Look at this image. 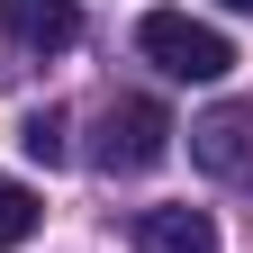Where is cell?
<instances>
[{"label": "cell", "instance_id": "1", "mask_svg": "<svg viewBox=\"0 0 253 253\" xmlns=\"http://www.w3.org/2000/svg\"><path fill=\"white\" fill-rule=\"evenodd\" d=\"M136 54L154 73H172V82H226L235 73V45L208 18H190V9H145L136 18Z\"/></svg>", "mask_w": 253, "mask_h": 253}, {"label": "cell", "instance_id": "2", "mask_svg": "<svg viewBox=\"0 0 253 253\" xmlns=\"http://www.w3.org/2000/svg\"><path fill=\"white\" fill-rule=\"evenodd\" d=\"M172 136H181V126H172L163 100H109V109H100V145H90V163H100V172H154V163L172 154Z\"/></svg>", "mask_w": 253, "mask_h": 253}, {"label": "cell", "instance_id": "3", "mask_svg": "<svg viewBox=\"0 0 253 253\" xmlns=\"http://www.w3.org/2000/svg\"><path fill=\"white\" fill-rule=\"evenodd\" d=\"M0 27H9V45H27V54H63L82 37V9L73 0H0Z\"/></svg>", "mask_w": 253, "mask_h": 253}, {"label": "cell", "instance_id": "4", "mask_svg": "<svg viewBox=\"0 0 253 253\" xmlns=\"http://www.w3.org/2000/svg\"><path fill=\"white\" fill-rule=\"evenodd\" d=\"M126 235H136L145 253H217V217L208 208H136Z\"/></svg>", "mask_w": 253, "mask_h": 253}, {"label": "cell", "instance_id": "5", "mask_svg": "<svg viewBox=\"0 0 253 253\" xmlns=\"http://www.w3.org/2000/svg\"><path fill=\"white\" fill-rule=\"evenodd\" d=\"M190 163L199 172H244L253 163V109H208L190 126Z\"/></svg>", "mask_w": 253, "mask_h": 253}, {"label": "cell", "instance_id": "6", "mask_svg": "<svg viewBox=\"0 0 253 253\" xmlns=\"http://www.w3.org/2000/svg\"><path fill=\"white\" fill-rule=\"evenodd\" d=\"M37 217H45V199H37L27 181H9V172H0V253H18L27 235H37Z\"/></svg>", "mask_w": 253, "mask_h": 253}, {"label": "cell", "instance_id": "7", "mask_svg": "<svg viewBox=\"0 0 253 253\" xmlns=\"http://www.w3.org/2000/svg\"><path fill=\"white\" fill-rule=\"evenodd\" d=\"M18 145H27V163H63V109H27Z\"/></svg>", "mask_w": 253, "mask_h": 253}, {"label": "cell", "instance_id": "8", "mask_svg": "<svg viewBox=\"0 0 253 253\" xmlns=\"http://www.w3.org/2000/svg\"><path fill=\"white\" fill-rule=\"evenodd\" d=\"M217 9H235V18H253V0H217Z\"/></svg>", "mask_w": 253, "mask_h": 253}]
</instances>
